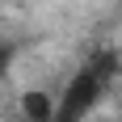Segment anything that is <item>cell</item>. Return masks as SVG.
I'll return each mask as SVG.
<instances>
[{
	"instance_id": "3957f363",
	"label": "cell",
	"mask_w": 122,
	"mask_h": 122,
	"mask_svg": "<svg viewBox=\"0 0 122 122\" xmlns=\"http://www.w3.org/2000/svg\"><path fill=\"white\" fill-rule=\"evenodd\" d=\"M9 122H25V118H9Z\"/></svg>"
},
{
	"instance_id": "7a4b0ae2",
	"label": "cell",
	"mask_w": 122,
	"mask_h": 122,
	"mask_svg": "<svg viewBox=\"0 0 122 122\" xmlns=\"http://www.w3.org/2000/svg\"><path fill=\"white\" fill-rule=\"evenodd\" d=\"M55 110H59V101H51V93H42V88L21 93V118L25 122H55Z\"/></svg>"
},
{
	"instance_id": "6da1fadb",
	"label": "cell",
	"mask_w": 122,
	"mask_h": 122,
	"mask_svg": "<svg viewBox=\"0 0 122 122\" xmlns=\"http://www.w3.org/2000/svg\"><path fill=\"white\" fill-rule=\"evenodd\" d=\"M114 67H118V59H114L110 51L97 55V59H88L67 80V88H63V97H59V110H55V122H88L93 110L101 105V97H105V84H110Z\"/></svg>"
}]
</instances>
